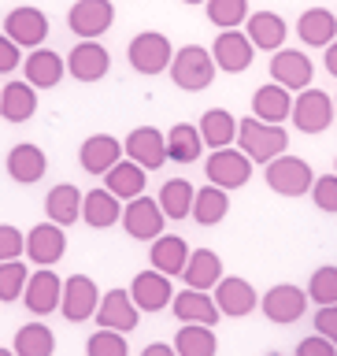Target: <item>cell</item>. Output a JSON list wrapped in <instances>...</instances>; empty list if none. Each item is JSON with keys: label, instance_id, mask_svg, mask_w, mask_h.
I'll use <instances>...</instances> for the list:
<instances>
[{"label": "cell", "instance_id": "cell-43", "mask_svg": "<svg viewBox=\"0 0 337 356\" xmlns=\"http://www.w3.org/2000/svg\"><path fill=\"white\" fill-rule=\"evenodd\" d=\"M85 356H130L126 334H119V330H97V334H89Z\"/></svg>", "mask_w": 337, "mask_h": 356}, {"label": "cell", "instance_id": "cell-42", "mask_svg": "<svg viewBox=\"0 0 337 356\" xmlns=\"http://www.w3.org/2000/svg\"><path fill=\"white\" fill-rule=\"evenodd\" d=\"M30 282V271H26V264L22 260H8V264H0V300H19L22 297V289H26Z\"/></svg>", "mask_w": 337, "mask_h": 356}, {"label": "cell", "instance_id": "cell-12", "mask_svg": "<svg viewBox=\"0 0 337 356\" xmlns=\"http://www.w3.org/2000/svg\"><path fill=\"white\" fill-rule=\"evenodd\" d=\"M4 38H11L19 49H41V41L49 38V15L41 8H11L4 15Z\"/></svg>", "mask_w": 337, "mask_h": 356}, {"label": "cell", "instance_id": "cell-1", "mask_svg": "<svg viewBox=\"0 0 337 356\" xmlns=\"http://www.w3.org/2000/svg\"><path fill=\"white\" fill-rule=\"evenodd\" d=\"M238 149L249 156L252 163H271L278 156H286L289 149V130L274 127V122H260V119H241L238 122Z\"/></svg>", "mask_w": 337, "mask_h": 356}, {"label": "cell", "instance_id": "cell-8", "mask_svg": "<svg viewBox=\"0 0 337 356\" xmlns=\"http://www.w3.org/2000/svg\"><path fill=\"white\" fill-rule=\"evenodd\" d=\"M111 22H115V4L111 0H74L71 11H67V26L82 41H97L100 33L111 30Z\"/></svg>", "mask_w": 337, "mask_h": 356}, {"label": "cell", "instance_id": "cell-20", "mask_svg": "<svg viewBox=\"0 0 337 356\" xmlns=\"http://www.w3.org/2000/svg\"><path fill=\"white\" fill-rule=\"evenodd\" d=\"M67 71L74 82H100L111 71V56L100 41H78L67 56Z\"/></svg>", "mask_w": 337, "mask_h": 356}, {"label": "cell", "instance_id": "cell-16", "mask_svg": "<svg viewBox=\"0 0 337 356\" xmlns=\"http://www.w3.org/2000/svg\"><path fill=\"white\" fill-rule=\"evenodd\" d=\"M60 297H63V278L52 271V267H38V271L30 275L26 289H22V305H26L33 316H52V312H60Z\"/></svg>", "mask_w": 337, "mask_h": 356}, {"label": "cell", "instance_id": "cell-15", "mask_svg": "<svg viewBox=\"0 0 337 356\" xmlns=\"http://www.w3.org/2000/svg\"><path fill=\"white\" fill-rule=\"evenodd\" d=\"M97 327L100 330H119V334H130L138 330V319H141V308L133 305L130 289H108L100 297V308H97Z\"/></svg>", "mask_w": 337, "mask_h": 356}, {"label": "cell", "instance_id": "cell-49", "mask_svg": "<svg viewBox=\"0 0 337 356\" xmlns=\"http://www.w3.org/2000/svg\"><path fill=\"white\" fill-rule=\"evenodd\" d=\"M141 356H178V353H174V345H167V341H152L141 349Z\"/></svg>", "mask_w": 337, "mask_h": 356}, {"label": "cell", "instance_id": "cell-26", "mask_svg": "<svg viewBox=\"0 0 337 356\" xmlns=\"http://www.w3.org/2000/svg\"><path fill=\"white\" fill-rule=\"evenodd\" d=\"M82 197L85 193L71 182L52 186L49 197H44V216H49V222H56V227H74L82 219Z\"/></svg>", "mask_w": 337, "mask_h": 356}, {"label": "cell", "instance_id": "cell-33", "mask_svg": "<svg viewBox=\"0 0 337 356\" xmlns=\"http://www.w3.org/2000/svg\"><path fill=\"white\" fill-rule=\"evenodd\" d=\"M33 111H38V89L30 82H15V78H11L8 86H0V119L26 122Z\"/></svg>", "mask_w": 337, "mask_h": 356}, {"label": "cell", "instance_id": "cell-52", "mask_svg": "<svg viewBox=\"0 0 337 356\" xmlns=\"http://www.w3.org/2000/svg\"><path fill=\"white\" fill-rule=\"evenodd\" d=\"M182 4H208V0H182Z\"/></svg>", "mask_w": 337, "mask_h": 356}, {"label": "cell", "instance_id": "cell-24", "mask_svg": "<svg viewBox=\"0 0 337 356\" xmlns=\"http://www.w3.org/2000/svg\"><path fill=\"white\" fill-rule=\"evenodd\" d=\"M171 312H174L178 323H204V327H215L219 316H222L215 297L204 293V289H189V286L182 289V293H174Z\"/></svg>", "mask_w": 337, "mask_h": 356}, {"label": "cell", "instance_id": "cell-47", "mask_svg": "<svg viewBox=\"0 0 337 356\" xmlns=\"http://www.w3.org/2000/svg\"><path fill=\"white\" fill-rule=\"evenodd\" d=\"M297 356H337V345L327 341L322 334H311V338L297 341Z\"/></svg>", "mask_w": 337, "mask_h": 356}, {"label": "cell", "instance_id": "cell-11", "mask_svg": "<svg viewBox=\"0 0 337 356\" xmlns=\"http://www.w3.org/2000/svg\"><path fill=\"white\" fill-rule=\"evenodd\" d=\"M211 297H215L222 316H230V319H245V316H252V312L260 308L256 286L249 282V278H238V275H222L219 286L211 289Z\"/></svg>", "mask_w": 337, "mask_h": 356}, {"label": "cell", "instance_id": "cell-19", "mask_svg": "<svg viewBox=\"0 0 337 356\" xmlns=\"http://www.w3.org/2000/svg\"><path fill=\"white\" fill-rule=\"evenodd\" d=\"M130 297H133V305H138L141 312H163V308H171V300H174V286H171V278L152 267V271L133 275Z\"/></svg>", "mask_w": 337, "mask_h": 356}, {"label": "cell", "instance_id": "cell-2", "mask_svg": "<svg viewBox=\"0 0 337 356\" xmlns=\"http://www.w3.org/2000/svg\"><path fill=\"white\" fill-rule=\"evenodd\" d=\"M215 60H211V49L204 44H182L171 60V82L186 93H200L215 82Z\"/></svg>", "mask_w": 337, "mask_h": 356}, {"label": "cell", "instance_id": "cell-9", "mask_svg": "<svg viewBox=\"0 0 337 356\" xmlns=\"http://www.w3.org/2000/svg\"><path fill=\"white\" fill-rule=\"evenodd\" d=\"M304 308H308V289H300L293 282H278L260 297V312L271 323H278V327L297 323L300 316H304Z\"/></svg>", "mask_w": 337, "mask_h": 356}, {"label": "cell", "instance_id": "cell-50", "mask_svg": "<svg viewBox=\"0 0 337 356\" xmlns=\"http://www.w3.org/2000/svg\"><path fill=\"white\" fill-rule=\"evenodd\" d=\"M327 74H334V78H337V41H334V44H327Z\"/></svg>", "mask_w": 337, "mask_h": 356}, {"label": "cell", "instance_id": "cell-22", "mask_svg": "<svg viewBox=\"0 0 337 356\" xmlns=\"http://www.w3.org/2000/svg\"><path fill=\"white\" fill-rule=\"evenodd\" d=\"M8 178L11 182H19V186H30V182H41L44 171H49V156H44V149H38L33 141H22L15 145V149L8 152Z\"/></svg>", "mask_w": 337, "mask_h": 356}, {"label": "cell", "instance_id": "cell-41", "mask_svg": "<svg viewBox=\"0 0 337 356\" xmlns=\"http://www.w3.org/2000/svg\"><path fill=\"white\" fill-rule=\"evenodd\" d=\"M308 300L315 305H337V267L327 264V267H315V275L308 278Z\"/></svg>", "mask_w": 337, "mask_h": 356}, {"label": "cell", "instance_id": "cell-36", "mask_svg": "<svg viewBox=\"0 0 337 356\" xmlns=\"http://www.w3.org/2000/svg\"><path fill=\"white\" fill-rule=\"evenodd\" d=\"M227 211H230V193L227 189H219V186H200L197 189V197H193V216L200 227H215V222L227 219Z\"/></svg>", "mask_w": 337, "mask_h": 356}, {"label": "cell", "instance_id": "cell-21", "mask_svg": "<svg viewBox=\"0 0 337 356\" xmlns=\"http://www.w3.org/2000/svg\"><path fill=\"white\" fill-rule=\"evenodd\" d=\"M63 252H67V234H63V227H56V222H38V227L26 234L30 264L52 267V264L63 260Z\"/></svg>", "mask_w": 337, "mask_h": 356}, {"label": "cell", "instance_id": "cell-13", "mask_svg": "<svg viewBox=\"0 0 337 356\" xmlns=\"http://www.w3.org/2000/svg\"><path fill=\"white\" fill-rule=\"evenodd\" d=\"M211 60H215L219 71L241 74L252 67L256 49H252V41L245 38V30H219L215 41H211Z\"/></svg>", "mask_w": 337, "mask_h": 356}, {"label": "cell", "instance_id": "cell-39", "mask_svg": "<svg viewBox=\"0 0 337 356\" xmlns=\"http://www.w3.org/2000/svg\"><path fill=\"white\" fill-rule=\"evenodd\" d=\"M56 353V334L44 323H26L15 330V356H52Z\"/></svg>", "mask_w": 337, "mask_h": 356}, {"label": "cell", "instance_id": "cell-35", "mask_svg": "<svg viewBox=\"0 0 337 356\" xmlns=\"http://www.w3.org/2000/svg\"><path fill=\"white\" fill-rule=\"evenodd\" d=\"M200 152H204V138H200L197 127H189V122H174V127L167 130V160L197 163Z\"/></svg>", "mask_w": 337, "mask_h": 356}, {"label": "cell", "instance_id": "cell-18", "mask_svg": "<svg viewBox=\"0 0 337 356\" xmlns=\"http://www.w3.org/2000/svg\"><path fill=\"white\" fill-rule=\"evenodd\" d=\"M122 141L111 138V134H89V138L82 141V149H78V163H82L85 175H97L104 178L111 167H115L122 160Z\"/></svg>", "mask_w": 337, "mask_h": 356}, {"label": "cell", "instance_id": "cell-46", "mask_svg": "<svg viewBox=\"0 0 337 356\" xmlns=\"http://www.w3.org/2000/svg\"><path fill=\"white\" fill-rule=\"evenodd\" d=\"M315 334H322L327 341L337 345V305H322L315 312Z\"/></svg>", "mask_w": 337, "mask_h": 356}, {"label": "cell", "instance_id": "cell-3", "mask_svg": "<svg viewBox=\"0 0 337 356\" xmlns=\"http://www.w3.org/2000/svg\"><path fill=\"white\" fill-rule=\"evenodd\" d=\"M126 60L138 74H163L171 71V60H174V44L167 33L160 30H141L138 38L126 44Z\"/></svg>", "mask_w": 337, "mask_h": 356}, {"label": "cell", "instance_id": "cell-29", "mask_svg": "<svg viewBox=\"0 0 337 356\" xmlns=\"http://www.w3.org/2000/svg\"><path fill=\"white\" fill-rule=\"evenodd\" d=\"M189 252H193V249L186 245V238H178V234H160V238L152 241V249H149V260H152V267L160 275L174 278V275L186 271Z\"/></svg>", "mask_w": 337, "mask_h": 356}, {"label": "cell", "instance_id": "cell-4", "mask_svg": "<svg viewBox=\"0 0 337 356\" xmlns=\"http://www.w3.org/2000/svg\"><path fill=\"white\" fill-rule=\"evenodd\" d=\"M267 189H274L278 197H304L311 193V182H315V171L308 167V160H300V156H278V160L267 163Z\"/></svg>", "mask_w": 337, "mask_h": 356}, {"label": "cell", "instance_id": "cell-27", "mask_svg": "<svg viewBox=\"0 0 337 356\" xmlns=\"http://www.w3.org/2000/svg\"><path fill=\"white\" fill-rule=\"evenodd\" d=\"M297 38L311 44V49H327L337 41V15L330 8H308L297 19Z\"/></svg>", "mask_w": 337, "mask_h": 356}, {"label": "cell", "instance_id": "cell-10", "mask_svg": "<svg viewBox=\"0 0 337 356\" xmlns=\"http://www.w3.org/2000/svg\"><path fill=\"white\" fill-rule=\"evenodd\" d=\"M100 308V289L89 275H71L63 278V297H60V312L67 323H85L93 319Z\"/></svg>", "mask_w": 337, "mask_h": 356}, {"label": "cell", "instance_id": "cell-30", "mask_svg": "<svg viewBox=\"0 0 337 356\" xmlns=\"http://www.w3.org/2000/svg\"><path fill=\"white\" fill-rule=\"evenodd\" d=\"M82 219H85L93 230L115 227V222H122V200H119L115 193H108L104 186H100V189H89V193L82 197Z\"/></svg>", "mask_w": 337, "mask_h": 356}, {"label": "cell", "instance_id": "cell-34", "mask_svg": "<svg viewBox=\"0 0 337 356\" xmlns=\"http://www.w3.org/2000/svg\"><path fill=\"white\" fill-rule=\"evenodd\" d=\"M186 286L189 289H215L219 286V278H222V260H219V252H211V249H193L189 252V260H186Z\"/></svg>", "mask_w": 337, "mask_h": 356}, {"label": "cell", "instance_id": "cell-40", "mask_svg": "<svg viewBox=\"0 0 337 356\" xmlns=\"http://www.w3.org/2000/svg\"><path fill=\"white\" fill-rule=\"evenodd\" d=\"M208 22L219 30H241L245 19L252 15L249 11V0H208Z\"/></svg>", "mask_w": 337, "mask_h": 356}, {"label": "cell", "instance_id": "cell-48", "mask_svg": "<svg viewBox=\"0 0 337 356\" xmlns=\"http://www.w3.org/2000/svg\"><path fill=\"white\" fill-rule=\"evenodd\" d=\"M19 63H22V52H19V44L11 41V38H4V33H0V74H11Z\"/></svg>", "mask_w": 337, "mask_h": 356}, {"label": "cell", "instance_id": "cell-31", "mask_svg": "<svg viewBox=\"0 0 337 356\" xmlns=\"http://www.w3.org/2000/svg\"><path fill=\"white\" fill-rule=\"evenodd\" d=\"M200 138H204V149H230L233 141H238V119L230 115L227 108H208L204 115L197 122Z\"/></svg>", "mask_w": 337, "mask_h": 356}, {"label": "cell", "instance_id": "cell-38", "mask_svg": "<svg viewBox=\"0 0 337 356\" xmlns=\"http://www.w3.org/2000/svg\"><path fill=\"white\" fill-rule=\"evenodd\" d=\"M193 197H197V189L193 182H186V178H171V182H163L160 189V208H163V216L167 219H186L189 211H193Z\"/></svg>", "mask_w": 337, "mask_h": 356}, {"label": "cell", "instance_id": "cell-28", "mask_svg": "<svg viewBox=\"0 0 337 356\" xmlns=\"http://www.w3.org/2000/svg\"><path fill=\"white\" fill-rule=\"evenodd\" d=\"M289 111H293V93L274 82L260 86L252 93V115L260 122H274V127H282V122L289 119Z\"/></svg>", "mask_w": 337, "mask_h": 356}, {"label": "cell", "instance_id": "cell-44", "mask_svg": "<svg viewBox=\"0 0 337 356\" xmlns=\"http://www.w3.org/2000/svg\"><path fill=\"white\" fill-rule=\"evenodd\" d=\"M311 200H315L319 211L334 216L337 211V175H315V182H311Z\"/></svg>", "mask_w": 337, "mask_h": 356}, {"label": "cell", "instance_id": "cell-17", "mask_svg": "<svg viewBox=\"0 0 337 356\" xmlns=\"http://www.w3.org/2000/svg\"><path fill=\"white\" fill-rule=\"evenodd\" d=\"M311 78H315V63L308 60L304 52H297V49H278L274 52V60H271V82L274 86H282V89H311Z\"/></svg>", "mask_w": 337, "mask_h": 356}, {"label": "cell", "instance_id": "cell-7", "mask_svg": "<svg viewBox=\"0 0 337 356\" xmlns=\"http://www.w3.org/2000/svg\"><path fill=\"white\" fill-rule=\"evenodd\" d=\"M204 175H208L211 186H219V189H227V193H230V189L249 186L252 160L241 149H215L208 156V163H204Z\"/></svg>", "mask_w": 337, "mask_h": 356}, {"label": "cell", "instance_id": "cell-6", "mask_svg": "<svg viewBox=\"0 0 337 356\" xmlns=\"http://www.w3.org/2000/svg\"><path fill=\"white\" fill-rule=\"evenodd\" d=\"M163 208H160V200H152V197H133L122 204V230L130 234L133 241H156L163 234Z\"/></svg>", "mask_w": 337, "mask_h": 356}, {"label": "cell", "instance_id": "cell-14", "mask_svg": "<svg viewBox=\"0 0 337 356\" xmlns=\"http://www.w3.org/2000/svg\"><path fill=\"white\" fill-rule=\"evenodd\" d=\"M122 152H126V160L145 167V171H160L167 163V134L156 130V127H138V130L126 134Z\"/></svg>", "mask_w": 337, "mask_h": 356}, {"label": "cell", "instance_id": "cell-5", "mask_svg": "<svg viewBox=\"0 0 337 356\" xmlns=\"http://www.w3.org/2000/svg\"><path fill=\"white\" fill-rule=\"evenodd\" d=\"M334 119H337L334 97H327V89H304V93H297L293 111H289V122L300 134H322V130H330Z\"/></svg>", "mask_w": 337, "mask_h": 356}, {"label": "cell", "instance_id": "cell-23", "mask_svg": "<svg viewBox=\"0 0 337 356\" xmlns=\"http://www.w3.org/2000/svg\"><path fill=\"white\" fill-rule=\"evenodd\" d=\"M22 71L33 89H52L63 82L67 74V60L52 49H30V56H22Z\"/></svg>", "mask_w": 337, "mask_h": 356}, {"label": "cell", "instance_id": "cell-53", "mask_svg": "<svg viewBox=\"0 0 337 356\" xmlns=\"http://www.w3.org/2000/svg\"><path fill=\"white\" fill-rule=\"evenodd\" d=\"M334 115H337V97H334Z\"/></svg>", "mask_w": 337, "mask_h": 356}, {"label": "cell", "instance_id": "cell-37", "mask_svg": "<svg viewBox=\"0 0 337 356\" xmlns=\"http://www.w3.org/2000/svg\"><path fill=\"white\" fill-rule=\"evenodd\" d=\"M174 353L178 356H215L219 353V338L215 330L204 323H186L174 334Z\"/></svg>", "mask_w": 337, "mask_h": 356}, {"label": "cell", "instance_id": "cell-54", "mask_svg": "<svg viewBox=\"0 0 337 356\" xmlns=\"http://www.w3.org/2000/svg\"><path fill=\"white\" fill-rule=\"evenodd\" d=\"M334 175H337V160H334Z\"/></svg>", "mask_w": 337, "mask_h": 356}, {"label": "cell", "instance_id": "cell-51", "mask_svg": "<svg viewBox=\"0 0 337 356\" xmlns=\"http://www.w3.org/2000/svg\"><path fill=\"white\" fill-rule=\"evenodd\" d=\"M0 356H15V349H4V345H0Z\"/></svg>", "mask_w": 337, "mask_h": 356}, {"label": "cell", "instance_id": "cell-25", "mask_svg": "<svg viewBox=\"0 0 337 356\" xmlns=\"http://www.w3.org/2000/svg\"><path fill=\"white\" fill-rule=\"evenodd\" d=\"M286 19L278 11H252L245 19V38L252 41V49H263V52H278L286 44Z\"/></svg>", "mask_w": 337, "mask_h": 356}, {"label": "cell", "instance_id": "cell-45", "mask_svg": "<svg viewBox=\"0 0 337 356\" xmlns=\"http://www.w3.org/2000/svg\"><path fill=\"white\" fill-rule=\"evenodd\" d=\"M22 252H26V234H19V227L11 222H0V264L19 260Z\"/></svg>", "mask_w": 337, "mask_h": 356}, {"label": "cell", "instance_id": "cell-32", "mask_svg": "<svg viewBox=\"0 0 337 356\" xmlns=\"http://www.w3.org/2000/svg\"><path fill=\"white\" fill-rule=\"evenodd\" d=\"M145 182H149V171L138 167L133 160H126V156H122V160L104 175V189H108V193H115L122 204L133 200V197H141L145 193Z\"/></svg>", "mask_w": 337, "mask_h": 356}]
</instances>
